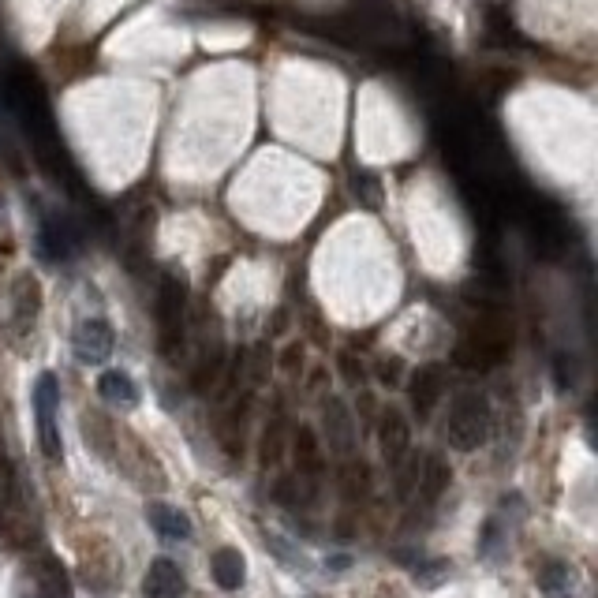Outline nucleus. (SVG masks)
Instances as JSON below:
<instances>
[{
    "label": "nucleus",
    "mask_w": 598,
    "mask_h": 598,
    "mask_svg": "<svg viewBox=\"0 0 598 598\" xmlns=\"http://www.w3.org/2000/svg\"><path fill=\"white\" fill-rule=\"evenodd\" d=\"M79 228L68 221V217H45L42 221V232H38V247H42V255L49 262H64V258H72L79 251Z\"/></svg>",
    "instance_id": "obj_8"
},
{
    "label": "nucleus",
    "mask_w": 598,
    "mask_h": 598,
    "mask_svg": "<svg viewBox=\"0 0 598 598\" xmlns=\"http://www.w3.org/2000/svg\"><path fill=\"white\" fill-rule=\"evenodd\" d=\"M486 30H490V38H486V42H498V45L520 42L513 19H509V12H501V8H486Z\"/></svg>",
    "instance_id": "obj_20"
},
{
    "label": "nucleus",
    "mask_w": 598,
    "mask_h": 598,
    "mask_svg": "<svg viewBox=\"0 0 598 598\" xmlns=\"http://www.w3.org/2000/svg\"><path fill=\"white\" fill-rule=\"evenodd\" d=\"M378 378H382L385 385H393L400 378V359H385L382 367H378Z\"/></svg>",
    "instance_id": "obj_26"
},
{
    "label": "nucleus",
    "mask_w": 598,
    "mask_h": 598,
    "mask_svg": "<svg viewBox=\"0 0 598 598\" xmlns=\"http://www.w3.org/2000/svg\"><path fill=\"white\" fill-rule=\"evenodd\" d=\"M98 393L109 404H120V408H131L135 400H139V389H135V382H131L124 371H105L98 378Z\"/></svg>",
    "instance_id": "obj_16"
},
{
    "label": "nucleus",
    "mask_w": 598,
    "mask_h": 598,
    "mask_svg": "<svg viewBox=\"0 0 598 598\" xmlns=\"http://www.w3.org/2000/svg\"><path fill=\"white\" fill-rule=\"evenodd\" d=\"M210 572H214L221 591H240L243 580H247V561H243L240 550L221 546V550H214V557H210Z\"/></svg>",
    "instance_id": "obj_13"
},
{
    "label": "nucleus",
    "mask_w": 598,
    "mask_h": 598,
    "mask_svg": "<svg viewBox=\"0 0 598 598\" xmlns=\"http://www.w3.org/2000/svg\"><path fill=\"white\" fill-rule=\"evenodd\" d=\"M57 408H60L57 374H38V382H34V415H38V445H42V453L49 460H60V453H64L57 427Z\"/></svg>",
    "instance_id": "obj_2"
},
{
    "label": "nucleus",
    "mask_w": 598,
    "mask_h": 598,
    "mask_svg": "<svg viewBox=\"0 0 598 598\" xmlns=\"http://www.w3.org/2000/svg\"><path fill=\"white\" fill-rule=\"evenodd\" d=\"M341 374H344V382L356 385L359 378H363V363H356V356H352V352H341Z\"/></svg>",
    "instance_id": "obj_25"
},
{
    "label": "nucleus",
    "mask_w": 598,
    "mask_h": 598,
    "mask_svg": "<svg viewBox=\"0 0 598 598\" xmlns=\"http://www.w3.org/2000/svg\"><path fill=\"white\" fill-rule=\"evenodd\" d=\"M445 393V367L442 363H423L415 367L412 378H408V397H412V408L419 415H430L434 404L442 400Z\"/></svg>",
    "instance_id": "obj_7"
},
{
    "label": "nucleus",
    "mask_w": 598,
    "mask_h": 598,
    "mask_svg": "<svg viewBox=\"0 0 598 598\" xmlns=\"http://www.w3.org/2000/svg\"><path fill=\"white\" fill-rule=\"evenodd\" d=\"M0 460H4V453H0Z\"/></svg>",
    "instance_id": "obj_28"
},
{
    "label": "nucleus",
    "mask_w": 598,
    "mask_h": 598,
    "mask_svg": "<svg viewBox=\"0 0 598 598\" xmlns=\"http://www.w3.org/2000/svg\"><path fill=\"white\" fill-rule=\"evenodd\" d=\"M299 359H303V348H299V344H292V348H285L281 363H285V371H299V367H296Z\"/></svg>",
    "instance_id": "obj_27"
},
{
    "label": "nucleus",
    "mask_w": 598,
    "mask_h": 598,
    "mask_svg": "<svg viewBox=\"0 0 598 598\" xmlns=\"http://www.w3.org/2000/svg\"><path fill=\"white\" fill-rule=\"evenodd\" d=\"M408 442H412L408 419H404L397 408H385V412L378 415V445H382V456L389 464H397L400 456L408 453Z\"/></svg>",
    "instance_id": "obj_9"
},
{
    "label": "nucleus",
    "mask_w": 598,
    "mask_h": 598,
    "mask_svg": "<svg viewBox=\"0 0 598 598\" xmlns=\"http://www.w3.org/2000/svg\"><path fill=\"white\" fill-rule=\"evenodd\" d=\"M251 385H262L270 378V359H266V344H258L255 348V359H251V371H247Z\"/></svg>",
    "instance_id": "obj_24"
},
{
    "label": "nucleus",
    "mask_w": 598,
    "mask_h": 598,
    "mask_svg": "<svg viewBox=\"0 0 598 598\" xmlns=\"http://www.w3.org/2000/svg\"><path fill=\"white\" fill-rule=\"evenodd\" d=\"M449 483H453V468H449L445 460H438V456H427V460H423V479H419L423 498L438 501L445 490H449Z\"/></svg>",
    "instance_id": "obj_17"
},
{
    "label": "nucleus",
    "mask_w": 598,
    "mask_h": 598,
    "mask_svg": "<svg viewBox=\"0 0 598 598\" xmlns=\"http://www.w3.org/2000/svg\"><path fill=\"white\" fill-rule=\"evenodd\" d=\"M352 184H356V195L367 202V206H378V202H382V187H378V180H374L371 172H356Z\"/></svg>",
    "instance_id": "obj_23"
},
{
    "label": "nucleus",
    "mask_w": 598,
    "mask_h": 598,
    "mask_svg": "<svg viewBox=\"0 0 598 598\" xmlns=\"http://www.w3.org/2000/svg\"><path fill=\"white\" fill-rule=\"evenodd\" d=\"M258 456H262V468H273V464L285 456V423H281V419H273L270 427H266Z\"/></svg>",
    "instance_id": "obj_21"
},
{
    "label": "nucleus",
    "mask_w": 598,
    "mask_h": 598,
    "mask_svg": "<svg viewBox=\"0 0 598 598\" xmlns=\"http://www.w3.org/2000/svg\"><path fill=\"white\" fill-rule=\"evenodd\" d=\"M113 329L105 326L101 318H90V322H79V329H75L72 337V348L75 356L83 359V363H90V367H98V363H105V359L113 356Z\"/></svg>",
    "instance_id": "obj_6"
},
{
    "label": "nucleus",
    "mask_w": 598,
    "mask_h": 598,
    "mask_svg": "<svg viewBox=\"0 0 598 598\" xmlns=\"http://www.w3.org/2000/svg\"><path fill=\"white\" fill-rule=\"evenodd\" d=\"M322 427H326V442L337 456L356 453V419L348 412L344 400H326L322 408Z\"/></svg>",
    "instance_id": "obj_5"
},
{
    "label": "nucleus",
    "mask_w": 598,
    "mask_h": 598,
    "mask_svg": "<svg viewBox=\"0 0 598 598\" xmlns=\"http://www.w3.org/2000/svg\"><path fill=\"white\" fill-rule=\"evenodd\" d=\"M490 400L479 389H464L460 397H453L449 419H445V438L453 449H479L490 438Z\"/></svg>",
    "instance_id": "obj_1"
},
{
    "label": "nucleus",
    "mask_w": 598,
    "mask_h": 598,
    "mask_svg": "<svg viewBox=\"0 0 598 598\" xmlns=\"http://www.w3.org/2000/svg\"><path fill=\"white\" fill-rule=\"evenodd\" d=\"M292 453H296V468L303 479H318V475H322L326 460H322V449H318V438H314L311 427L299 423V427L292 430Z\"/></svg>",
    "instance_id": "obj_14"
},
{
    "label": "nucleus",
    "mask_w": 598,
    "mask_h": 598,
    "mask_svg": "<svg viewBox=\"0 0 598 598\" xmlns=\"http://www.w3.org/2000/svg\"><path fill=\"white\" fill-rule=\"evenodd\" d=\"M143 595L146 598H180L184 595V572H180V565L169 561V557H157L143 580Z\"/></svg>",
    "instance_id": "obj_11"
},
{
    "label": "nucleus",
    "mask_w": 598,
    "mask_h": 598,
    "mask_svg": "<svg viewBox=\"0 0 598 598\" xmlns=\"http://www.w3.org/2000/svg\"><path fill=\"white\" fill-rule=\"evenodd\" d=\"M225 371H228V359H225V352L217 348V352H210V356L199 359V367H195V378H191V385H195L199 393H210V389H217V385H221Z\"/></svg>",
    "instance_id": "obj_18"
},
{
    "label": "nucleus",
    "mask_w": 598,
    "mask_h": 598,
    "mask_svg": "<svg viewBox=\"0 0 598 598\" xmlns=\"http://www.w3.org/2000/svg\"><path fill=\"white\" fill-rule=\"evenodd\" d=\"M184 311L187 285L180 277H165L161 281V296H157V333H161V352L165 356H172L180 337H184Z\"/></svg>",
    "instance_id": "obj_3"
},
{
    "label": "nucleus",
    "mask_w": 598,
    "mask_h": 598,
    "mask_svg": "<svg viewBox=\"0 0 598 598\" xmlns=\"http://www.w3.org/2000/svg\"><path fill=\"white\" fill-rule=\"evenodd\" d=\"M341 486L348 498H367V486H371V468L359 464V460H348L341 471Z\"/></svg>",
    "instance_id": "obj_22"
},
{
    "label": "nucleus",
    "mask_w": 598,
    "mask_h": 598,
    "mask_svg": "<svg viewBox=\"0 0 598 598\" xmlns=\"http://www.w3.org/2000/svg\"><path fill=\"white\" fill-rule=\"evenodd\" d=\"M42 311V285L30 277V273H19L12 281V318L15 329H30L34 318Z\"/></svg>",
    "instance_id": "obj_10"
},
{
    "label": "nucleus",
    "mask_w": 598,
    "mask_h": 598,
    "mask_svg": "<svg viewBox=\"0 0 598 598\" xmlns=\"http://www.w3.org/2000/svg\"><path fill=\"white\" fill-rule=\"evenodd\" d=\"M19 598H68V580L53 557H38L19 572Z\"/></svg>",
    "instance_id": "obj_4"
},
{
    "label": "nucleus",
    "mask_w": 598,
    "mask_h": 598,
    "mask_svg": "<svg viewBox=\"0 0 598 598\" xmlns=\"http://www.w3.org/2000/svg\"><path fill=\"white\" fill-rule=\"evenodd\" d=\"M146 520L154 527L161 539L169 542H180V539H191V520H187L184 509H176V505H165V501H150V509H146Z\"/></svg>",
    "instance_id": "obj_12"
},
{
    "label": "nucleus",
    "mask_w": 598,
    "mask_h": 598,
    "mask_svg": "<svg viewBox=\"0 0 598 598\" xmlns=\"http://www.w3.org/2000/svg\"><path fill=\"white\" fill-rule=\"evenodd\" d=\"M539 587L542 595L550 598H572L576 595V572L565 561H546L539 569Z\"/></svg>",
    "instance_id": "obj_15"
},
{
    "label": "nucleus",
    "mask_w": 598,
    "mask_h": 598,
    "mask_svg": "<svg viewBox=\"0 0 598 598\" xmlns=\"http://www.w3.org/2000/svg\"><path fill=\"white\" fill-rule=\"evenodd\" d=\"M423 460H427V456L419 453H404L397 460V464H393V468H397V498H412L415 490H419V479H423Z\"/></svg>",
    "instance_id": "obj_19"
}]
</instances>
